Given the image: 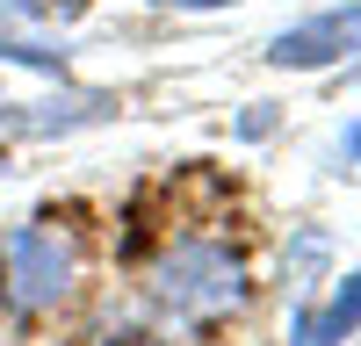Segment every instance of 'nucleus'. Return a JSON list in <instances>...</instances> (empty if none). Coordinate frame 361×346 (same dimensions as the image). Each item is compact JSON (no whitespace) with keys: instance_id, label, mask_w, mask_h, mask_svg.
Wrapping results in <instances>:
<instances>
[{"instance_id":"obj_7","label":"nucleus","mask_w":361,"mask_h":346,"mask_svg":"<svg viewBox=\"0 0 361 346\" xmlns=\"http://www.w3.org/2000/svg\"><path fill=\"white\" fill-rule=\"evenodd\" d=\"M347 152H354V159H361V123H354V130H347Z\"/></svg>"},{"instance_id":"obj_2","label":"nucleus","mask_w":361,"mask_h":346,"mask_svg":"<svg viewBox=\"0 0 361 346\" xmlns=\"http://www.w3.org/2000/svg\"><path fill=\"white\" fill-rule=\"evenodd\" d=\"M73 281H80V238H73V231H58L51 217L8 231V296H15L22 310L66 303Z\"/></svg>"},{"instance_id":"obj_4","label":"nucleus","mask_w":361,"mask_h":346,"mask_svg":"<svg viewBox=\"0 0 361 346\" xmlns=\"http://www.w3.org/2000/svg\"><path fill=\"white\" fill-rule=\"evenodd\" d=\"M361 325V267H347L333 281V296L311 303V310H296V325H289V346H347Z\"/></svg>"},{"instance_id":"obj_6","label":"nucleus","mask_w":361,"mask_h":346,"mask_svg":"<svg viewBox=\"0 0 361 346\" xmlns=\"http://www.w3.org/2000/svg\"><path fill=\"white\" fill-rule=\"evenodd\" d=\"M152 8H238V0H152Z\"/></svg>"},{"instance_id":"obj_8","label":"nucleus","mask_w":361,"mask_h":346,"mask_svg":"<svg viewBox=\"0 0 361 346\" xmlns=\"http://www.w3.org/2000/svg\"><path fill=\"white\" fill-rule=\"evenodd\" d=\"M0 173H8V152H0Z\"/></svg>"},{"instance_id":"obj_3","label":"nucleus","mask_w":361,"mask_h":346,"mask_svg":"<svg viewBox=\"0 0 361 346\" xmlns=\"http://www.w3.org/2000/svg\"><path fill=\"white\" fill-rule=\"evenodd\" d=\"M275 65L289 72H318V65H340V58H361V0H347V8H325L311 22H296L275 37Z\"/></svg>"},{"instance_id":"obj_5","label":"nucleus","mask_w":361,"mask_h":346,"mask_svg":"<svg viewBox=\"0 0 361 346\" xmlns=\"http://www.w3.org/2000/svg\"><path fill=\"white\" fill-rule=\"evenodd\" d=\"M15 8H22L29 22H80L94 0H15Z\"/></svg>"},{"instance_id":"obj_1","label":"nucleus","mask_w":361,"mask_h":346,"mask_svg":"<svg viewBox=\"0 0 361 346\" xmlns=\"http://www.w3.org/2000/svg\"><path fill=\"white\" fill-rule=\"evenodd\" d=\"M152 296L180 317H217L246 296V267H238V252L217 245V238H180L166 245V260L152 267Z\"/></svg>"}]
</instances>
